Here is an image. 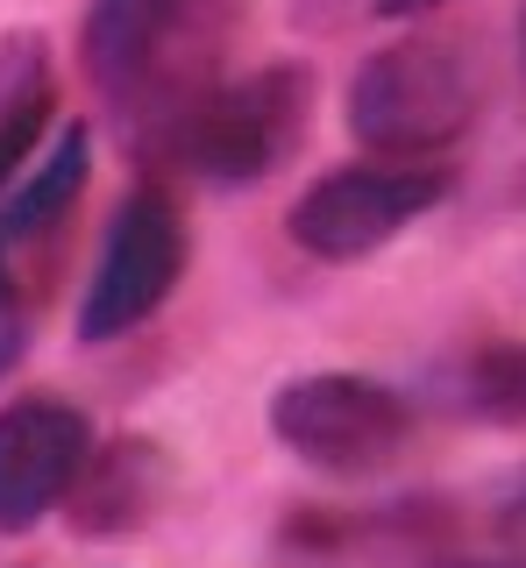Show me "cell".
Wrapping results in <instances>:
<instances>
[{
  "instance_id": "1",
  "label": "cell",
  "mask_w": 526,
  "mask_h": 568,
  "mask_svg": "<svg viewBox=\"0 0 526 568\" xmlns=\"http://www.w3.org/2000/svg\"><path fill=\"white\" fill-rule=\"evenodd\" d=\"M227 8L235 0H93L85 8L79 64L150 156H171L185 114L214 93Z\"/></svg>"
},
{
  "instance_id": "2",
  "label": "cell",
  "mask_w": 526,
  "mask_h": 568,
  "mask_svg": "<svg viewBox=\"0 0 526 568\" xmlns=\"http://www.w3.org/2000/svg\"><path fill=\"white\" fill-rule=\"evenodd\" d=\"M484 114V64L463 36H398L371 50L348 79L342 121L371 156H413V164H442V156L477 129Z\"/></svg>"
},
{
  "instance_id": "3",
  "label": "cell",
  "mask_w": 526,
  "mask_h": 568,
  "mask_svg": "<svg viewBox=\"0 0 526 568\" xmlns=\"http://www.w3.org/2000/svg\"><path fill=\"white\" fill-rule=\"evenodd\" d=\"M413 398L356 369H313L271 390V434L285 455H300L321 476H384L398 455L413 448Z\"/></svg>"
},
{
  "instance_id": "4",
  "label": "cell",
  "mask_w": 526,
  "mask_h": 568,
  "mask_svg": "<svg viewBox=\"0 0 526 568\" xmlns=\"http://www.w3.org/2000/svg\"><path fill=\"white\" fill-rule=\"evenodd\" d=\"M306 121H313V71L300 58H277L256 64L250 79L214 85L185 114L171 156L200 171L206 185H256L306 142Z\"/></svg>"
},
{
  "instance_id": "5",
  "label": "cell",
  "mask_w": 526,
  "mask_h": 568,
  "mask_svg": "<svg viewBox=\"0 0 526 568\" xmlns=\"http://www.w3.org/2000/svg\"><path fill=\"white\" fill-rule=\"evenodd\" d=\"M455 171L448 164H413V156H363V164H335L292 200L285 235L306 248L313 263H363L384 242H398L419 213L448 200Z\"/></svg>"
},
{
  "instance_id": "6",
  "label": "cell",
  "mask_w": 526,
  "mask_h": 568,
  "mask_svg": "<svg viewBox=\"0 0 526 568\" xmlns=\"http://www.w3.org/2000/svg\"><path fill=\"white\" fill-rule=\"evenodd\" d=\"M185 256H192V235H185V213L164 185H135L129 200L114 206L108 221V242L93 256V277L79 292V342H121L135 334L143 320L179 292L185 277Z\"/></svg>"
},
{
  "instance_id": "7",
  "label": "cell",
  "mask_w": 526,
  "mask_h": 568,
  "mask_svg": "<svg viewBox=\"0 0 526 568\" xmlns=\"http://www.w3.org/2000/svg\"><path fill=\"white\" fill-rule=\"evenodd\" d=\"M93 419L58 390H22L0 405V532H29L64 511L79 469L93 462Z\"/></svg>"
},
{
  "instance_id": "8",
  "label": "cell",
  "mask_w": 526,
  "mask_h": 568,
  "mask_svg": "<svg viewBox=\"0 0 526 568\" xmlns=\"http://www.w3.org/2000/svg\"><path fill=\"white\" fill-rule=\"evenodd\" d=\"M171 497V462L156 440L143 434H121V440H100L93 462L79 469L72 497H64V519L85 540H121V532L150 526V511Z\"/></svg>"
},
{
  "instance_id": "9",
  "label": "cell",
  "mask_w": 526,
  "mask_h": 568,
  "mask_svg": "<svg viewBox=\"0 0 526 568\" xmlns=\"http://www.w3.org/2000/svg\"><path fill=\"white\" fill-rule=\"evenodd\" d=\"M85 171H93V135H85V121H64V129L37 150V164L14 178V192L0 200V248L14 256V248L43 242L50 227L79 206Z\"/></svg>"
},
{
  "instance_id": "10",
  "label": "cell",
  "mask_w": 526,
  "mask_h": 568,
  "mask_svg": "<svg viewBox=\"0 0 526 568\" xmlns=\"http://www.w3.org/2000/svg\"><path fill=\"white\" fill-rule=\"evenodd\" d=\"M448 405L484 426H526V342L490 334L448 369Z\"/></svg>"
},
{
  "instance_id": "11",
  "label": "cell",
  "mask_w": 526,
  "mask_h": 568,
  "mask_svg": "<svg viewBox=\"0 0 526 568\" xmlns=\"http://www.w3.org/2000/svg\"><path fill=\"white\" fill-rule=\"evenodd\" d=\"M50 93V50L37 29H8L0 36V114H14L22 100Z\"/></svg>"
},
{
  "instance_id": "12",
  "label": "cell",
  "mask_w": 526,
  "mask_h": 568,
  "mask_svg": "<svg viewBox=\"0 0 526 568\" xmlns=\"http://www.w3.org/2000/svg\"><path fill=\"white\" fill-rule=\"evenodd\" d=\"M22 334H29V320H22V298H14L8 248H0V377H8V369H14V355H22Z\"/></svg>"
},
{
  "instance_id": "13",
  "label": "cell",
  "mask_w": 526,
  "mask_h": 568,
  "mask_svg": "<svg viewBox=\"0 0 526 568\" xmlns=\"http://www.w3.org/2000/svg\"><path fill=\"white\" fill-rule=\"evenodd\" d=\"M448 8V0H377V14H398V22H413V14H434Z\"/></svg>"
},
{
  "instance_id": "14",
  "label": "cell",
  "mask_w": 526,
  "mask_h": 568,
  "mask_svg": "<svg viewBox=\"0 0 526 568\" xmlns=\"http://www.w3.org/2000/svg\"><path fill=\"white\" fill-rule=\"evenodd\" d=\"M505 519H513V526L526 532V469L513 476V484H505Z\"/></svg>"
},
{
  "instance_id": "15",
  "label": "cell",
  "mask_w": 526,
  "mask_h": 568,
  "mask_svg": "<svg viewBox=\"0 0 526 568\" xmlns=\"http://www.w3.org/2000/svg\"><path fill=\"white\" fill-rule=\"evenodd\" d=\"M442 568H526V555H505V561H442Z\"/></svg>"
},
{
  "instance_id": "16",
  "label": "cell",
  "mask_w": 526,
  "mask_h": 568,
  "mask_svg": "<svg viewBox=\"0 0 526 568\" xmlns=\"http://www.w3.org/2000/svg\"><path fill=\"white\" fill-rule=\"evenodd\" d=\"M519 43H526V14H519Z\"/></svg>"
}]
</instances>
